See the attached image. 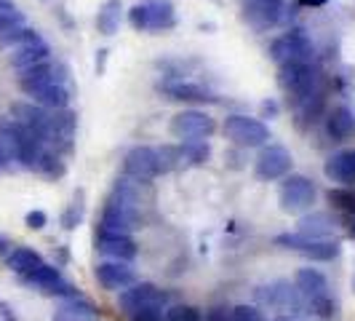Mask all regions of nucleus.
<instances>
[{
	"label": "nucleus",
	"mask_w": 355,
	"mask_h": 321,
	"mask_svg": "<svg viewBox=\"0 0 355 321\" xmlns=\"http://www.w3.org/2000/svg\"><path fill=\"white\" fill-rule=\"evenodd\" d=\"M139 214H142V196H139L137 182L128 177L118 179L112 193L107 196L105 209H102L99 231L128 236L131 231L139 228Z\"/></svg>",
	"instance_id": "nucleus-1"
},
{
	"label": "nucleus",
	"mask_w": 355,
	"mask_h": 321,
	"mask_svg": "<svg viewBox=\"0 0 355 321\" xmlns=\"http://www.w3.org/2000/svg\"><path fill=\"white\" fill-rule=\"evenodd\" d=\"M171 303L168 292L158 289L155 284H131L128 289L121 292L118 297V305L121 311L128 313L131 319H153V316H160Z\"/></svg>",
	"instance_id": "nucleus-2"
},
{
	"label": "nucleus",
	"mask_w": 355,
	"mask_h": 321,
	"mask_svg": "<svg viewBox=\"0 0 355 321\" xmlns=\"http://www.w3.org/2000/svg\"><path fill=\"white\" fill-rule=\"evenodd\" d=\"M297 289L304 297L310 313H315L320 319H331L334 316V300L329 295V279L320 273L318 268H302L297 273Z\"/></svg>",
	"instance_id": "nucleus-3"
},
{
	"label": "nucleus",
	"mask_w": 355,
	"mask_h": 321,
	"mask_svg": "<svg viewBox=\"0 0 355 321\" xmlns=\"http://www.w3.org/2000/svg\"><path fill=\"white\" fill-rule=\"evenodd\" d=\"M270 56L284 65H310L313 62V43L302 30H291L270 43Z\"/></svg>",
	"instance_id": "nucleus-4"
},
{
	"label": "nucleus",
	"mask_w": 355,
	"mask_h": 321,
	"mask_svg": "<svg viewBox=\"0 0 355 321\" xmlns=\"http://www.w3.org/2000/svg\"><path fill=\"white\" fill-rule=\"evenodd\" d=\"M315 196H318V190H315L313 179H307L304 174H288V177H284L278 201H281V209L284 212L300 214V212H307L315 204Z\"/></svg>",
	"instance_id": "nucleus-5"
},
{
	"label": "nucleus",
	"mask_w": 355,
	"mask_h": 321,
	"mask_svg": "<svg viewBox=\"0 0 355 321\" xmlns=\"http://www.w3.org/2000/svg\"><path fill=\"white\" fill-rule=\"evenodd\" d=\"M275 244H281L286 249L300 252L307 260H318V263H331L342 252V247L331 238H304L300 233H284V236L275 238Z\"/></svg>",
	"instance_id": "nucleus-6"
},
{
	"label": "nucleus",
	"mask_w": 355,
	"mask_h": 321,
	"mask_svg": "<svg viewBox=\"0 0 355 321\" xmlns=\"http://www.w3.org/2000/svg\"><path fill=\"white\" fill-rule=\"evenodd\" d=\"M225 137L241 147H262L270 140V129L259 118L227 115L225 118Z\"/></svg>",
	"instance_id": "nucleus-7"
},
{
	"label": "nucleus",
	"mask_w": 355,
	"mask_h": 321,
	"mask_svg": "<svg viewBox=\"0 0 355 321\" xmlns=\"http://www.w3.org/2000/svg\"><path fill=\"white\" fill-rule=\"evenodd\" d=\"M171 134L182 140V142H190V140H206L211 137L216 124L209 113H200V110H182L171 118Z\"/></svg>",
	"instance_id": "nucleus-8"
},
{
	"label": "nucleus",
	"mask_w": 355,
	"mask_h": 321,
	"mask_svg": "<svg viewBox=\"0 0 355 321\" xmlns=\"http://www.w3.org/2000/svg\"><path fill=\"white\" fill-rule=\"evenodd\" d=\"M278 81H281V86L294 97L297 105H304V102L313 97L318 72H315L313 65H284Z\"/></svg>",
	"instance_id": "nucleus-9"
},
{
	"label": "nucleus",
	"mask_w": 355,
	"mask_h": 321,
	"mask_svg": "<svg viewBox=\"0 0 355 321\" xmlns=\"http://www.w3.org/2000/svg\"><path fill=\"white\" fill-rule=\"evenodd\" d=\"M123 172L128 179L134 182H150L160 174V160H158V150L155 147H147V145H139V147H131L123 158Z\"/></svg>",
	"instance_id": "nucleus-10"
},
{
	"label": "nucleus",
	"mask_w": 355,
	"mask_h": 321,
	"mask_svg": "<svg viewBox=\"0 0 355 321\" xmlns=\"http://www.w3.org/2000/svg\"><path fill=\"white\" fill-rule=\"evenodd\" d=\"M257 297L275 311H284V313H304V308H307L300 289L286 284V281H275V284L257 289Z\"/></svg>",
	"instance_id": "nucleus-11"
},
{
	"label": "nucleus",
	"mask_w": 355,
	"mask_h": 321,
	"mask_svg": "<svg viewBox=\"0 0 355 321\" xmlns=\"http://www.w3.org/2000/svg\"><path fill=\"white\" fill-rule=\"evenodd\" d=\"M291 163H294V160H291V153L286 150L284 145H267V147H262L259 158L254 163V172H257L259 179L272 182V179L288 177Z\"/></svg>",
	"instance_id": "nucleus-12"
},
{
	"label": "nucleus",
	"mask_w": 355,
	"mask_h": 321,
	"mask_svg": "<svg viewBox=\"0 0 355 321\" xmlns=\"http://www.w3.org/2000/svg\"><path fill=\"white\" fill-rule=\"evenodd\" d=\"M21 281L40 289L43 295H51V297H75V289H72V286L62 279V273L53 265H49V263L37 265L35 270H33L30 276H24Z\"/></svg>",
	"instance_id": "nucleus-13"
},
{
	"label": "nucleus",
	"mask_w": 355,
	"mask_h": 321,
	"mask_svg": "<svg viewBox=\"0 0 355 321\" xmlns=\"http://www.w3.org/2000/svg\"><path fill=\"white\" fill-rule=\"evenodd\" d=\"M11 115L14 121L21 124L24 129H30L35 137L43 140L46 145V134H49V121H51V110L35 105V102H14L11 105Z\"/></svg>",
	"instance_id": "nucleus-14"
},
{
	"label": "nucleus",
	"mask_w": 355,
	"mask_h": 321,
	"mask_svg": "<svg viewBox=\"0 0 355 321\" xmlns=\"http://www.w3.org/2000/svg\"><path fill=\"white\" fill-rule=\"evenodd\" d=\"M96 281L110 289V292H123L131 284H137V273L128 263H118V260H107L96 265Z\"/></svg>",
	"instance_id": "nucleus-15"
},
{
	"label": "nucleus",
	"mask_w": 355,
	"mask_h": 321,
	"mask_svg": "<svg viewBox=\"0 0 355 321\" xmlns=\"http://www.w3.org/2000/svg\"><path fill=\"white\" fill-rule=\"evenodd\" d=\"M96 249L102 252L110 260H118V263H128L137 257V244L131 236H121V233H96Z\"/></svg>",
	"instance_id": "nucleus-16"
},
{
	"label": "nucleus",
	"mask_w": 355,
	"mask_h": 321,
	"mask_svg": "<svg viewBox=\"0 0 355 321\" xmlns=\"http://www.w3.org/2000/svg\"><path fill=\"white\" fill-rule=\"evenodd\" d=\"M51 83H62L59 67H53L51 62H43V65H35V67L19 70V89L24 91L27 97L40 89H46V86H51Z\"/></svg>",
	"instance_id": "nucleus-17"
},
{
	"label": "nucleus",
	"mask_w": 355,
	"mask_h": 321,
	"mask_svg": "<svg viewBox=\"0 0 355 321\" xmlns=\"http://www.w3.org/2000/svg\"><path fill=\"white\" fill-rule=\"evenodd\" d=\"M326 177L331 182H339L342 188H353L355 185V150H342L334 153L323 166Z\"/></svg>",
	"instance_id": "nucleus-18"
},
{
	"label": "nucleus",
	"mask_w": 355,
	"mask_h": 321,
	"mask_svg": "<svg viewBox=\"0 0 355 321\" xmlns=\"http://www.w3.org/2000/svg\"><path fill=\"white\" fill-rule=\"evenodd\" d=\"M51 321H99V311L83 297H64L56 305Z\"/></svg>",
	"instance_id": "nucleus-19"
},
{
	"label": "nucleus",
	"mask_w": 355,
	"mask_h": 321,
	"mask_svg": "<svg viewBox=\"0 0 355 321\" xmlns=\"http://www.w3.org/2000/svg\"><path fill=\"white\" fill-rule=\"evenodd\" d=\"M334 231H337V217H331L329 212L304 214L297 228V233L304 238H329Z\"/></svg>",
	"instance_id": "nucleus-20"
},
{
	"label": "nucleus",
	"mask_w": 355,
	"mask_h": 321,
	"mask_svg": "<svg viewBox=\"0 0 355 321\" xmlns=\"http://www.w3.org/2000/svg\"><path fill=\"white\" fill-rule=\"evenodd\" d=\"M246 14L259 27L278 24L284 17V0H246Z\"/></svg>",
	"instance_id": "nucleus-21"
},
{
	"label": "nucleus",
	"mask_w": 355,
	"mask_h": 321,
	"mask_svg": "<svg viewBox=\"0 0 355 321\" xmlns=\"http://www.w3.org/2000/svg\"><path fill=\"white\" fill-rule=\"evenodd\" d=\"M75 113L72 110H51V121H49V134L46 142H70L75 134Z\"/></svg>",
	"instance_id": "nucleus-22"
},
{
	"label": "nucleus",
	"mask_w": 355,
	"mask_h": 321,
	"mask_svg": "<svg viewBox=\"0 0 355 321\" xmlns=\"http://www.w3.org/2000/svg\"><path fill=\"white\" fill-rule=\"evenodd\" d=\"M160 91H166L168 99H177V102H216V97L209 89H203L198 83H184V81H179V83H163Z\"/></svg>",
	"instance_id": "nucleus-23"
},
{
	"label": "nucleus",
	"mask_w": 355,
	"mask_h": 321,
	"mask_svg": "<svg viewBox=\"0 0 355 321\" xmlns=\"http://www.w3.org/2000/svg\"><path fill=\"white\" fill-rule=\"evenodd\" d=\"M51 59V49L46 43H35V46H21L11 51V65L17 70H27V67H35Z\"/></svg>",
	"instance_id": "nucleus-24"
},
{
	"label": "nucleus",
	"mask_w": 355,
	"mask_h": 321,
	"mask_svg": "<svg viewBox=\"0 0 355 321\" xmlns=\"http://www.w3.org/2000/svg\"><path fill=\"white\" fill-rule=\"evenodd\" d=\"M6 263L8 268L17 273L19 279H24V276H30L37 265H43V257L37 254L35 249H27V247H17V249L8 252V257H6Z\"/></svg>",
	"instance_id": "nucleus-25"
},
{
	"label": "nucleus",
	"mask_w": 355,
	"mask_h": 321,
	"mask_svg": "<svg viewBox=\"0 0 355 321\" xmlns=\"http://www.w3.org/2000/svg\"><path fill=\"white\" fill-rule=\"evenodd\" d=\"M30 97H33L35 105L46 107V110H64V107L70 105V91L64 89L62 83H51V86L35 91Z\"/></svg>",
	"instance_id": "nucleus-26"
},
{
	"label": "nucleus",
	"mask_w": 355,
	"mask_h": 321,
	"mask_svg": "<svg viewBox=\"0 0 355 321\" xmlns=\"http://www.w3.org/2000/svg\"><path fill=\"white\" fill-rule=\"evenodd\" d=\"M355 131V115L347 107H337L331 115H329V134L334 140H347Z\"/></svg>",
	"instance_id": "nucleus-27"
},
{
	"label": "nucleus",
	"mask_w": 355,
	"mask_h": 321,
	"mask_svg": "<svg viewBox=\"0 0 355 321\" xmlns=\"http://www.w3.org/2000/svg\"><path fill=\"white\" fill-rule=\"evenodd\" d=\"M35 43H43V38L37 30L33 27H14L11 33H6V35H0V46L3 49H21V46H35Z\"/></svg>",
	"instance_id": "nucleus-28"
},
{
	"label": "nucleus",
	"mask_w": 355,
	"mask_h": 321,
	"mask_svg": "<svg viewBox=\"0 0 355 321\" xmlns=\"http://www.w3.org/2000/svg\"><path fill=\"white\" fill-rule=\"evenodd\" d=\"M147 11H150V27L147 30H166V27L174 24V6L168 0H150Z\"/></svg>",
	"instance_id": "nucleus-29"
},
{
	"label": "nucleus",
	"mask_w": 355,
	"mask_h": 321,
	"mask_svg": "<svg viewBox=\"0 0 355 321\" xmlns=\"http://www.w3.org/2000/svg\"><path fill=\"white\" fill-rule=\"evenodd\" d=\"M118 24H121V0H107L105 6L99 8L96 27H99L102 35H115L118 33Z\"/></svg>",
	"instance_id": "nucleus-30"
},
{
	"label": "nucleus",
	"mask_w": 355,
	"mask_h": 321,
	"mask_svg": "<svg viewBox=\"0 0 355 321\" xmlns=\"http://www.w3.org/2000/svg\"><path fill=\"white\" fill-rule=\"evenodd\" d=\"M182 160H187V163H193V166H200V163H206L209 156H211V147L206 140H190V142H182Z\"/></svg>",
	"instance_id": "nucleus-31"
},
{
	"label": "nucleus",
	"mask_w": 355,
	"mask_h": 321,
	"mask_svg": "<svg viewBox=\"0 0 355 321\" xmlns=\"http://www.w3.org/2000/svg\"><path fill=\"white\" fill-rule=\"evenodd\" d=\"M329 201L334 204V209H339V212L355 214V190L353 188H337V190H329Z\"/></svg>",
	"instance_id": "nucleus-32"
},
{
	"label": "nucleus",
	"mask_w": 355,
	"mask_h": 321,
	"mask_svg": "<svg viewBox=\"0 0 355 321\" xmlns=\"http://www.w3.org/2000/svg\"><path fill=\"white\" fill-rule=\"evenodd\" d=\"M158 160H160V172L177 169V166L184 163L182 160V147L179 145H163V147H158Z\"/></svg>",
	"instance_id": "nucleus-33"
},
{
	"label": "nucleus",
	"mask_w": 355,
	"mask_h": 321,
	"mask_svg": "<svg viewBox=\"0 0 355 321\" xmlns=\"http://www.w3.org/2000/svg\"><path fill=\"white\" fill-rule=\"evenodd\" d=\"M128 22L134 30H147L150 27V11H147V3H137L131 11H128Z\"/></svg>",
	"instance_id": "nucleus-34"
},
{
	"label": "nucleus",
	"mask_w": 355,
	"mask_h": 321,
	"mask_svg": "<svg viewBox=\"0 0 355 321\" xmlns=\"http://www.w3.org/2000/svg\"><path fill=\"white\" fill-rule=\"evenodd\" d=\"M21 24H24V17H21V11H17V8L0 11V35L11 33L14 27H21Z\"/></svg>",
	"instance_id": "nucleus-35"
},
{
	"label": "nucleus",
	"mask_w": 355,
	"mask_h": 321,
	"mask_svg": "<svg viewBox=\"0 0 355 321\" xmlns=\"http://www.w3.org/2000/svg\"><path fill=\"white\" fill-rule=\"evenodd\" d=\"M37 172H43V174H49V177H59V174L64 172V166L59 163L56 156H51V153H46V150H43L40 163H37Z\"/></svg>",
	"instance_id": "nucleus-36"
},
{
	"label": "nucleus",
	"mask_w": 355,
	"mask_h": 321,
	"mask_svg": "<svg viewBox=\"0 0 355 321\" xmlns=\"http://www.w3.org/2000/svg\"><path fill=\"white\" fill-rule=\"evenodd\" d=\"M230 321H265L254 305H235L230 311Z\"/></svg>",
	"instance_id": "nucleus-37"
},
{
	"label": "nucleus",
	"mask_w": 355,
	"mask_h": 321,
	"mask_svg": "<svg viewBox=\"0 0 355 321\" xmlns=\"http://www.w3.org/2000/svg\"><path fill=\"white\" fill-rule=\"evenodd\" d=\"M80 217H83V209H80V204H72L70 209L64 212V217H62V225H64L67 231H72V228L80 222Z\"/></svg>",
	"instance_id": "nucleus-38"
},
{
	"label": "nucleus",
	"mask_w": 355,
	"mask_h": 321,
	"mask_svg": "<svg viewBox=\"0 0 355 321\" xmlns=\"http://www.w3.org/2000/svg\"><path fill=\"white\" fill-rule=\"evenodd\" d=\"M24 222L33 228V231H40L46 222H49V217H46V212H40V209H35V212H27V217H24Z\"/></svg>",
	"instance_id": "nucleus-39"
},
{
	"label": "nucleus",
	"mask_w": 355,
	"mask_h": 321,
	"mask_svg": "<svg viewBox=\"0 0 355 321\" xmlns=\"http://www.w3.org/2000/svg\"><path fill=\"white\" fill-rule=\"evenodd\" d=\"M206 321H230V313H227L225 308H211Z\"/></svg>",
	"instance_id": "nucleus-40"
},
{
	"label": "nucleus",
	"mask_w": 355,
	"mask_h": 321,
	"mask_svg": "<svg viewBox=\"0 0 355 321\" xmlns=\"http://www.w3.org/2000/svg\"><path fill=\"white\" fill-rule=\"evenodd\" d=\"M0 321H17L14 319V313H11V308L0 300Z\"/></svg>",
	"instance_id": "nucleus-41"
},
{
	"label": "nucleus",
	"mask_w": 355,
	"mask_h": 321,
	"mask_svg": "<svg viewBox=\"0 0 355 321\" xmlns=\"http://www.w3.org/2000/svg\"><path fill=\"white\" fill-rule=\"evenodd\" d=\"M262 113H265V115H278V105H275V102H265V105H262Z\"/></svg>",
	"instance_id": "nucleus-42"
},
{
	"label": "nucleus",
	"mask_w": 355,
	"mask_h": 321,
	"mask_svg": "<svg viewBox=\"0 0 355 321\" xmlns=\"http://www.w3.org/2000/svg\"><path fill=\"white\" fill-rule=\"evenodd\" d=\"M8 8H17L11 0H0V11H8Z\"/></svg>",
	"instance_id": "nucleus-43"
},
{
	"label": "nucleus",
	"mask_w": 355,
	"mask_h": 321,
	"mask_svg": "<svg viewBox=\"0 0 355 321\" xmlns=\"http://www.w3.org/2000/svg\"><path fill=\"white\" fill-rule=\"evenodd\" d=\"M0 254H8V241L0 236Z\"/></svg>",
	"instance_id": "nucleus-44"
},
{
	"label": "nucleus",
	"mask_w": 355,
	"mask_h": 321,
	"mask_svg": "<svg viewBox=\"0 0 355 321\" xmlns=\"http://www.w3.org/2000/svg\"><path fill=\"white\" fill-rule=\"evenodd\" d=\"M300 3H304V6H320L323 0H300Z\"/></svg>",
	"instance_id": "nucleus-45"
},
{
	"label": "nucleus",
	"mask_w": 355,
	"mask_h": 321,
	"mask_svg": "<svg viewBox=\"0 0 355 321\" xmlns=\"http://www.w3.org/2000/svg\"><path fill=\"white\" fill-rule=\"evenodd\" d=\"M3 166H8V160H6V156L0 153V169H3Z\"/></svg>",
	"instance_id": "nucleus-46"
},
{
	"label": "nucleus",
	"mask_w": 355,
	"mask_h": 321,
	"mask_svg": "<svg viewBox=\"0 0 355 321\" xmlns=\"http://www.w3.org/2000/svg\"><path fill=\"white\" fill-rule=\"evenodd\" d=\"M353 286H355V279H353Z\"/></svg>",
	"instance_id": "nucleus-47"
}]
</instances>
